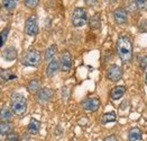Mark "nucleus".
Returning a JSON list of instances; mask_svg holds the SVG:
<instances>
[{
	"mask_svg": "<svg viewBox=\"0 0 147 141\" xmlns=\"http://www.w3.org/2000/svg\"><path fill=\"white\" fill-rule=\"evenodd\" d=\"M117 51L123 63H129L133 59V44L128 36H120L117 41Z\"/></svg>",
	"mask_w": 147,
	"mask_h": 141,
	"instance_id": "f257e3e1",
	"label": "nucleus"
},
{
	"mask_svg": "<svg viewBox=\"0 0 147 141\" xmlns=\"http://www.w3.org/2000/svg\"><path fill=\"white\" fill-rule=\"evenodd\" d=\"M11 111L15 115L23 116L27 111V101L24 95L15 93L11 95Z\"/></svg>",
	"mask_w": 147,
	"mask_h": 141,
	"instance_id": "f03ea898",
	"label": "nucleus"
},
{
	"mask_svg": "<svg viewBox=\"0 0 147 141\" xmlns=\"http://www.w3.org/2000/svg\"><path fill=\"white\" fill-rule=\"evenodd\" d=\"M40 53L36 49H30L26 52L24 58L22 59V63L27 67H37L40 63Z\"/></svg>",
	"mask_w": 147,
	"mask_h": 141,
	"instance_id": "7ed1b4c3",
	"label": "nucleus"
},
{
	"mask_svg": "<svg viewBox=\"0 0 147 141\" xmlns=\"http://www.w3.org/2000/svg\"><path fill=\"white\" fill-rule=\"evenodd\" d=\"M86 22H88V14L86 9L82 7L75 8L72 14V24L75 27H82L83 25H86Z\"/></svg>",
	"mask_w": 147,
	"mask_h": 141,
	"instance_id": "20e7f679",
	"label": "nucleus"
},
{
	"mask_svg": "<svg viewBox=\"0 0 147 141\" xmlns=\"http://www.w3.org/2000/svg\"><path fill=\"white\" fill-rule=\"evenodd\" d=\"M25 33L29 36H35L38 33V24H37V18L35 16H30L27 18L25 23Z\"/></svg>",
	"mask_w": 147,
	"mask_h": 141,
	"instance_id": "39448f33",
	"label": "nucleus"
},
{
	"mask_svg": "<svg viewBox=\"0 0 147 141\" xmlns=\"http://www.w3.org/2000/svg\"><path fill=\"white\" fill-rule=\"evenodd\" d=\"M107 77L110 81H118L123 77V69L117 64H112L108 68Z\"/></svg>",
	"mask_w": 147,
	"mask_h": 141,
	"instance_id": "423d86ee",
	"label": "nucleus"
},
{
	"mask_svg": "<svg viewBox=\"0 0 147 141\" xmlns=\"http://www.w3.org/2000/svg\"><path fill=\"white\" fill-rule=\"evenodd\" d=\"M82 107L89 112H96L100 107V101L97 97H89L82 102Z\"/></svg>",
	"mask_w": 147,
	"mask_h": 141,
	"instance_id": "0eeeda50",
	"label": "nucleus"
},
{
	"mask_svg": "<svg viewBox=\"0 0 147 141\" xmlns=\"http://www.w3.org/2000/svg\"><path fill=\"white\" fill-rule=\"evenodd\" d=\"M60 67H61L62 71H70L71 67H72V58L69 51H64L61 57V61H60Z\"/></svg>",
	"mask_w": 147,
	"mask_h": 141,
	"instance_id": "6e6552de",
	"label": "nucleus"
},
{
	"mask_svg": "<svg viewBox=\"0 0 147 141\" xmlns=\"http://www.w3.org/2000/svg\"><path fill=\"white\" fill-rule=\"evenodd\" d=\"M113 18H115V22L119 25H123L127 23L128 20V14L126 12V9L123 8H118L113 12Z\"/></svg>",
	"mask_w": 147,
	"mask_h": 141,
	"instance_id": "1a4fd4ad",
	"label": "nucleus"
},
{
	"mask_svg": "<svg viewBox=\"0 0 147 141\" xmlns=\"http://www.w3.org/2000/svg\"><path fill=\"white\" fill-rule=\"evenodd\" d=\"M53 94L54 93H53V90L51 89V88H47V87L42 88V89L37 93V99H38V102L43 103V104L44 103H47L52 99Z\"/></svg>",
	"mask_w": 147,
	"mask_h": 141,
	"instance_id": "9d476101",
	"label": "nucleus"
},
{
	"mask_svg": "<svg viewBox=\"0 0 147 141\" xmlns=\"http://www.w3.org/2000/svg\"><path fill=\"white\" fill-rule=\"evenodd\" d=\"M60 69V61L57 59H53L52 61H49L47 69H46V75L49 77H53Z\"/></svg>",
	"mask_w": 147,
	"mask_h": 141,
	"instance_id": "9b49d317",
	"label": "nucleus"
},
{
	"mask_svg": "<svg viewBox=\"0 0 147 141\" xmlns=\"http://www.w3.org/2000/svg\"><path fill=\"white\" fill-rule=\"evenodd\" d=\"M16 78H17V76L12 72L10 69H7V70L0 69V82H7V81L13 80Z\"/></svg>",
	"mask_w": 147,
	"mask_h": 141,
	"instance_id": "f8f14e48",
	"label": "nucleus"
},
{
	"mask_svg": "<svg viewBox=\"0 0 147 141\" xmlns=\"http://www.w3.org/2000/svg\"><path fill=\"white\" fill-rule=\"evenodd\" d=\"M2 57L7 61H13L17 58V50L13 46H9V48L5 49V51L2 52Z\"/></svg>",
	"mask_w": 147,
	"mask_h": 141,
	"instance_id": "ddd939ff",
	"label": "nucleus"
},
{
	"mask_svg": "<svg viewBox=\"0 0 147 141\" xmlns=\"http://www.w3.org/2000/svg\"><path fill=\"white\" fill-rule=\"evenodd\" d=\"M125 91H126V87H125V86H116L113 89L111 90V93H110L111 98H112L113 101L120 99L123 96Z\"/></svg>",
	"mask_w": 147,
	"mask_h": 141,
	"instance_id": "4468645a",
	"label": "nucleus"
},
{
	"mask_svg": "<svg viewBox=\"0 0 147 141\" xmlns=\"http://www.w3.org/2000/svg\"><path fill=\"white\" fill-rule=\"evenodd\" d=\"M12 119V112L7 107L3 106L0 110V121L1 122H10Z\"/></svg>",
	"mask_w": 147,
	"mask_h": 141,
	"instance_id": "2eb2a0df",
	"label": "nucleus"
},
{
	"mask_svg": "<svg viewBox=\"0 0 147 141\" xmlns=\"http://www.w3.org/2000/svg\"><path fill=\"white\" fill-rule=\"evenodd\" d=\"M27 129H28V132L30 134H37L40 130V122L37 121L36 119H32Z\"/></svg>",
	"mask_w": 147,
	"mask_h": 141,
	"instance_id": "dca6fc26",
	"label": "nucleus"
},
{
	"mask_svg": "<svg viewBox=\"0 0 147 141\" xmlns=\"http://www.w3.org/2000/svg\"><path fill=\"white\" fill-rule=\"evenodd\" d=\"M27 89L30 94H36L40 90V82L38 79H32L28 85H27Z\"/></svg>",
	"mask_w": 147,
	"mask_h": 141,
	"instance_id": "f3484780",
	"label": "nucleus"
},
{
	"mask_svg": "<svg viewBox=\"0 0 147 141\" xmlns=\"http://www.w3.org/2000/svg\"><path fill=\"white\" fill-rule=\"evenodd\" d=\"M13 131V125L11 122H0V134L7 136Z\"/></svg>",
	"mask_w": 147,
	"mask_h": 141,
	"instance_id": "a211bd4d",
	"label": "nucleus"
},
{
	"mask_svg": "<svg viewBox=\"0 0 147 141\" xmlns=\"http://www.w3.org/2000/svg\"><path fill=\"white\" fill-rule=\"evenodd\" d=\"M142 131L139 128H133L130 131H129V134H128V138H129V141H137L142 139Z\"/></svg>",
	"mask_w": 147,
	"mask_h": 141,
	"instance_id": "6ab92c4d",
	"label": "nucleus"
},
{
	"mask_svg": "<svg viewBox=\"0 0 147 141\" xmlns=\"http://www.w3.org/2000/svg\"><path fill=\"white\" fill-rule=\"evenodd\" d=\"M56 52H57V46L55 44H52L49 48L46 49V51H45V60L46 61H52L53 58H54V55L56 54Z\"/></svg>",
	"mask_w": 147,
	"mask_h": 141,
	"instance_id": "aec40b11",
	"label": "nucleus"
},
{
	"mask_svg": "<svg viewBox=\"0 0 147 141\" xmlns=\"http://www.w3.org/2000/svg\"><path fill=\"white\" fill-rule=\"evenodd\" d=\"M89 25L92 29H98L100 25H101V20H100V15L99 14H94L93 16H91V18L89 20Z\"/></svg>",
	"mask_w": 147,
	"mask_h": 141,
	"instance_id": "412c9836",
	"label": "nucleus"
},
{
	"mask_svg": "<svg viewBox=\"0 0 147 141\" xmlns=\"http://www.w3.org/2000/svg\"><path fill=\"white\" fill-rule=\"evenodd\" d=\"M117 120V115L115 112H109V113H106L102 115V119H101V122L103 124H107L109 122H115Z\"/></svg>",
	"mask_w": 147,
	"mask_h": 141,
	"instance_id": "4be33fe9",
	"label": "nucleus"
},
{
	"mask_svg": "<svg viewBox=\"0 0 147 141\" xmlns=\"http://www.w3.org/2000/svg\"><path fill=\"white\" fill-rule=\"evenodd\" d=\"M18 1H19V0H2V3H3V7H5L8 12H11V10H13V9L17 7Z\"/></svg>",
	"mask_w": 147,
	"mask_h": 141,
	"instance_id": "5701e85b",
	"label": "nucleus"
},
{
	"mask_svg": "<svg viewBox=\"0 0 147 141\" xmlns=\"http://www.w3.org/2000/svg\"><path fill=\"white\" fill-rule=\"evenodd\" d=\"M9 31H10V28H9V27H6L5 29H2V31L0 32V48H1V46L5 44V42L7 41Z\"/></svg>",
	"mask_w": 147,
	"mask_h": 141,
	"instance_id": "b1692460",
	"label": "nucleus"
},
{
	"mask_svg": "<svg viewBox=\"0 0 147 141\" xmlns=\"http://www.w3.org/2000/svg\"><path fill=\"white\" fill-rule=\"evenodd\" d=\"M137 9L139 10H147V0H134Z\"/></svg>",
	"mask_w": 147,
	"mask_h": 141,
	"instance_id": "393cba45",
	"label": "nucleus"
},
{
	"mask_svg": "<svg viewBox=\"0 0 147 141\" xmlns=\"http://www.w3.org/2000/svg\"><path fill=\"white\" fill-rule=\"evenodd\" d=\"M24 1H25L26 7H28V8H30V9L35 8L37 5H38V2H39V0H24Z\"/></svg>",
	"mask_w": 147,
	"mask_h": 141,
	"instance_id": "a878e982",
	"label": "nucleus"
},
{
	"mask_svg": "<svg viewBox=\"0 0 147 141\" xmlns=\"http://www.w3.org/2000/svg\"><path fill=\"white\" fill-rule=\"evenodd\" d=\"M18 139H19V136L13 131L11 133L7 134V137H6V141H18Z\"/></svg>",
	"mask_w": 147,
	"mask_h": 141,
	"instance_id": "bb28decb",
	"label": "nucleus"
},
{
	"mask_svg": "<svg viewBox=\"0 0 147 141\" xmlns=\"http://www.w3.org/2000/svg\"><path fill=\"white\" fill-rule=\"evenodd\" d=\"M140 68L142 69H146L147 68V55L145 58L142 59V61H140Z\"/></svg>",
	"mask_w": 147,
	"mask_h": 141,
	"instance_id": "cd10ccee",
	"label": "nucleus"
},
{
	"mask_svg": "<svg viewBox=\"0 0 147 141\" xmlns=\"http://www.w3.org/2000/svg\"><path fill=\"white\" fill-rule=\"evenodd\" d=\"M84 2L90 7H93L94 5H97V0H84Z\"/></svg>",
	"mask_w": 147,
	"mask_h": 141,
	"instance_id": "c85d7f7f",
	"label": "nucleus"
},
{
	"mask_svg": "<svg viewBox=\"0 0 147 141\" xmlns=\"http://www.w3.org/2000/svg\"><path fill=\"white\" fill-rule=\"evenodd\" d=\"M103 141H118V139L115 136H109V137H107Z\"/></svg>",
	"mask_w": 147,
	"mask_h": 141,
	"instance_id": "c756f323",
	"label": "nucleus"
},
{
	"mask_svg": "<svg viewBox=\"0 0 147 141\" xmlns=\"http://www.w3.org/2000/svg\"><path fill=\"white\" fill-rule=\"evenodd\" d=\"M145 82H146V85H147V74H146V77H145Z\"/></svg>",
	"mask_w": 147,
	"mask_h": 141,
	"instance_id": "7c9ffc66",
	"label": "nucleus"
},
{
	"mask_svg": "<svg viewBox=\"0 0 147 141\" xmlns=\"http://www.w3.org/2000/svg\"><path fill=\"white\" fill-rule=\"evenodd\" d=\"M0 9H1V6H0Z\"/></svg>",
	"mask_w": 147,
	"mask_h": 141,
	"instance_id": "2f4dec72",
	"label": "nucleus"
},
{
	"mask_svg": "<svg viewBox=\"0 0 147 141\" xmlns=\"http://www.w3.org/2000/svg\"><path fill=\"white\" fill-rule=\"evenodd\" d=\"M0 93H1V89H0Z\"/></svg>",
	"mask_w": 147,
	"mask_h": 141,
	"instance_id": "473e14b6",
	"label": "nucleus"
}]
</instances>
